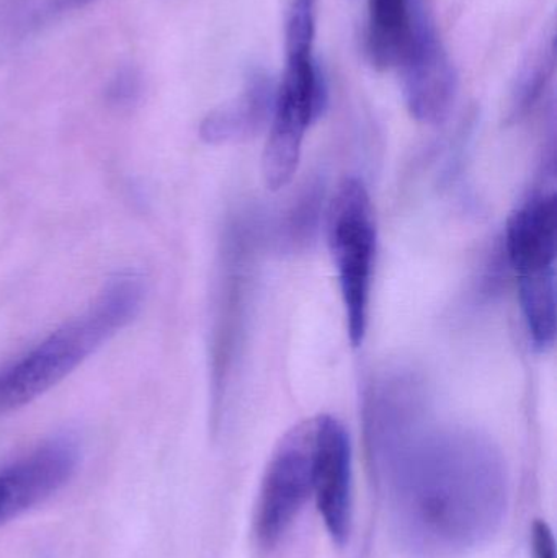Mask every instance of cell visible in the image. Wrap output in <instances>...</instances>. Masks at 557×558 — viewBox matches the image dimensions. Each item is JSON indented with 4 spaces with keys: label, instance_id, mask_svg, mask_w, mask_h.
<instances>
[{
    "label": "cell",
    "instance_id": "1",
    "mask_svg": "<svg viewBox=\"0 0 557 558\" xmlns=\"http://www.w3.org/2000/svg\"><path fill=\"white\" fill-rule=\"evenodd\" d=\"M383 474L399 533L414 549L457 554L494 536L507 511V474L493 446L468 433L385 442Z\"/></svg>",
    "mask_w": 557,
    "mask_h": 558
},
{
    "label": "cell",
    "instance_id": "2",
    "mask_svg": "<svg viewBox=\"0 0 557 558\" xmlns=\"http://www.w3.org/2000/svg\"><path fill=\"white\" fill-rule=\"evenodd\" d=\"M143 301V279L137 275L110 279L84 314L0 367V415L28 405L74 373L136 317Z\"/></svg>",
    "mask_w": 557,
    "mask_h": 558
},
{
    "label": "cell",
    "instance_id": "3",
    "mask_svg": "<svg viewBox=\"0 0 557 558\" xmlns=\"http://www.w3.org/2000/svg\"><path fill=\"white\" fill-rule=\"evenodd\" d=\"M506 248L516 271L530 340L540 351L555 344L557 202L555 192L530 195L510 216Z\"/></svg>",
    "mask_w": 557,
    "mask_h": 558
},
{
    "label": "cell",
    "instance_id": "4",
    "mask_svg": "<svg viewBox=\"0 0 557 558\" xmlns=\"http://www.w3.org/2000/svg\"><path fill=\"white\" fill-rule=\"evenodd\" d=\"M327 242L339 279L350 343L360 347L368 328L376 262V225L362 180L340 183L327 211Z\"/></svg>",
    "mask_w": 557,
    "mask_h": 558
},
{
    "label": "cell",
    "instance_id": "5",
    "mask_svg": "<svg viewBox=\"0 0 557 558\" xmlns=\"http://www.w3.org/2000/svg\"><path fill=\"white\" fill-rule=\"evenodd\" d=\"M327 101L329 88L314 49L287 51L262 156V177L271 192L290 185L296 175L304 137L323 117Z\"/></svg>",
    "mask_w": 557,
    "mask_h": 558
},
{
    "label": "cell",
    "instance_id": "6",
    "mask_svg": "<svg viewBox=\"0 0 557 558\" xmlns=\"http://www.w3.org/2000/svg\"><path fill=\"white\" fill-rule=\"evenodd\" d=\"M313 418L294 425L271 452L255 504L254 531L275 546L293 526L313 495Z\"/></svg>",
    "mask_w": 557,
    "mask_h": 558
},
{
    "label": "cell",
    "instance_id": "7",
    "mask_svg": "<svg viewBox=\"0 0 557 558\" xmlns=\"http://www.w3.org/2000/svg\"><path fill=\"white\" fill-rule=\"evenodd\" d=\"M396 69L411 117L422 124L447 121L457 101L458 72L425 2L419 7L411 43Z\"/></svg>",
    "mask_w": 557,
    "mask_h": 558
},
{
    "label": "cell",
    "instance_id": "8",
    "mask_svg": "<svg viewBox=\"0 0 557 558\" xmlns=\"http://www.w3.org/2000/svg\"><path fill=\"white\" fill-rule=\"evenodd\" d=\"M313 497L327 533L342 546L352 530V442L332 415L313 416Z\"/></svg>",
    "mask_w": 557,
    "mask_h": 558
},
{
    "label": "cell",
    "instance_id": "9",
    "mask_svg": "<svg viewBox=\"0 0 557 558\" xmlns=\"http://www.w3.org/2000/svg\"><path fill=\"white\" fill-rule=\"evenodd\" d=\"M78 446L72 438L45 442L0 472V526L58 494L74 475Z\"/></svg>",
    "mask_w": 557,
    "mask_h": 558
},
{
    "label": "cell",
    "instance_id": "10",
    "mask_svg": "<svg viewBox=\"0 0 557 558\" xmlns=\"http://www.w3.org/2000/svg\"><path fill=\"white\" fill-rule=\"evenodd\" d=\"M277 84L264 69H252L241 94L213 110L199 126V136L208 144L241 143L251 140L270 123Z\"/></svg>",
    "mask_w": 557,
    "mask_h": 558
},
{
    "label": "cell",
    "instance_id": "11",
    "mask_svg": "<svg viewBox=\"0 0 557 558\" xmlns=\"http://www.w3.org/2000/svg\"><path fill=\"white\" fill-rule=\"evenodd\" d=\"M556 72L555 32L546 35L523 61L512 90V117L522 118L538 105Z\"/></svg>",
    "mask_w": 557,
    "mask_h": 558
},
{
    "label": "cell",
    "instance_id": "12",
    "mask_svg": "<svg viewBox=\"0 0 557 558\" xmlns=\"http://www.w3.org/2000/svg\"><path fill=\"white\" fill-rule=\"evenodd\" d=\"M143 95V81L134 69L123 68L108 82L105 100L117 110H130Z\"/></svg>",
    "mask_w": 557,
    "mask_h": 558
},
{
    "label": "cell",
    "instance_id": "13",
    "mask_svg": "<svg viewBox=\"0 0 557 558\" xmlns=\"http://www.w3.org/2000/svg\"><path fill=\"white\" fill-rule=\"evenodd\" d=\"M533 558H556V543L548 524L538 521L533 526Z\"/></svg>",
    "mask_w": 557,
    "mask_h": 558
},
{
    "label": "cell",
    "instance_id": "14",
    "mask_svg": "<svg viewBox=\"0 0 557 558\" xmlns=\"http://www.w3.org/2000/svg\"><path fill=\"white\" fill-rule=\"evenodd\" d=\"M90 2H95V0H51V5L56 10H74Z\"/></svg>",
    "mask_w": 557,
    "mask_h": 558
}]
</instances>
